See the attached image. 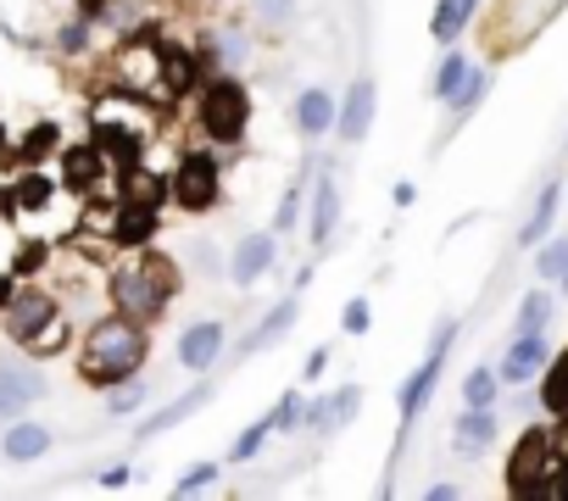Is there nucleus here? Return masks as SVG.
Returning <instances> with one entry per match:
<instances>
[{"mask_svg": "<svg viewBox=\"0 0 568 501\" xmlns=\"http://www.w3.org/2000/svg\"><path fill=\"white\" fill-rule=\"evenodd\" d=\"M145 324H134V318H101L90 335H84V351H79V374L90 379V385H101V390H112V385H123L140 362H145V335H140Z\"/></svg>", "mask_w": 568, "mask_h": 501, "instance_id": "f257e3e1", "label": "nucleus"}, {"mask_svg": "<svg viewBox=\"0 0 568 501\" xmlns=\"http://www.w3.org/2000/svg\"><path fill=\"white\" fill-rule=\"evenodd\" d=\"M7 335L18 340V351L51 357V351L68 346V318H62L51 290H18L12 307H7Z\"/></svg>", "mask_w": 568, "mask_h": 501, "instance_id": "f03ea898", "label": "nucleus"}, {"mask_svg": "<svg viewBox=\"0 0 568 501\" xmlns=\"http://www.w3.org/2000/svg\"><path fill=\"white\" fill-rule=\"evenodd\" d=\"M112 301H118L123 318L151 324V318L173 301V268H168L162 257H134V263H123V268L112 274Z\"/></svg>", "mask_w": 568, "mask_h": 501, "instance_id": "7ed1b4c3", "label": "nucleus"}, {"mask_svg": "<svg viewBox=\"0 0 568 501\" xmlns=\"http://www.w3.org/2000/svg\"><path fill=\"white\" fill-rule=\"evenodd\" d=\"M245 123H251L245 90H240L234 79H212L206 95H201V129H206L217 145H234V140L245 134Z\"/></svg>", "mask_w": 568, "mask_h": 501, "instance_id": "20e7f679", "label": "nucleus"}, {"mask_svg": "<svg viewBox=\"0 0 568 501\" xmlns=\"http://www.w3.org/2000/svg\"><path fill=\"white\" fill-rule=\"evenodd\" d=\"M551 440L540 429H529L513 451V468H507V490L513 495H546V473H551Z\"/></svg>", "mask_w": 568, "mask_h": 501, "instance_id": "39448f33", "label": "nucleus"}, {"mask_svg": "<svg viewBox=\"0 0 568 501\" xmlns=\"http://www.w3.org/2000/svg\"><path fill=\"white\" fill-rule=\"evenodd\" d=\"M173 201H179L184 212H206V206L217 201V162H212L206 151H190V156L179 162V173H173Z\"/></svg>", "mask_w": 568, "mask_h": 501, "instance_id": "423d86ee", "label": "nucleus"}, {"mask_svg": "<svg viewBox=\"0 0 568 501\" xmlns=\"http://www.w3.org/2000/svg\"><path fill=\"white\" fill-rule=\"evenodd\" d=\"M452 335H457V324H440V329H435V346H429V357L418 362V374H413V379H407V390H402V423H413V418L424 412V401H429V390H435V379H440V368H446Z\"/></svg>", "mask_w": 568, "mask_h": 501, "instance_id": "0eeeda50", "label": "nucleus"}, {"mask_svg": "<svg viewBox=\"0 0 568 501\" xmlns=\"http://www.w3.org/2000/svg\"><path fill=\"white\" fill-rule=\"evenodd\" d=\"M374 106H379V84H374V79H357L352 95H346V106L335 112V134H341L346 145H363L368 129H374Z\"/></svg>", "mask_w": 568, "mask_h": 501, "instance_id": "6e6552de", "label": "nucleus"}, {"mask_svg": "<svg viewBox=\"0 0 568 501\" xmlns=\"http://www.w3.org/2000/svg\"><path fill=\"white\" fill-rule=\"evenodd\" d=\"M45 396V379L23 362H0V418H23Z\"/></svg>", "mask_w": 568, "mask_h": 501, "instance_id": "1a4fd4ad", "label": "nucleus"}, {"mask_svg": "<svg viewBox=\"0 0 568 501\" xmlns=\"http://www.w3.org/2000/svg\"><path fill=\"white\" fill-rule=\"evenodd\" d=\"M546 368V335L540 329H518V340L507 346V357H501V379L507 385H524V379H535Z\"/></svg>", "mask_w": 568, "mask_h": 501, "instance_id": "9d476101", "label": "nucleus"}, {"mask_svg": "<svg viewBox=\"0 0 568 501\" xmlns=\"http://www.w3.org/2000/svg\"><path fill=\"white\" fill-rule=\"evenodd\" d=\"M217 351H223V324H212V318H201V324H190V329L179 335V362H184L190 374L212 368Z\"/></svg>", "mask_w": 568, "mask_h": 501, "instance_id": "9b49d317", "label": "nucleus"}, {"mask_svg": "<svg viewBox=\"0 0 568 501\" xmlns=\"http://www.w3.org/2000/svg\"><path fill=\"white\" fill-rule=\"evenodd\" d=\"M267 268H273V234H245V239L234 245L229 279H234V285H256Z\"/></svg>", "mask_w": 568, "mask_h": 501, "instance_id": "f8f14e48", "label": "nucleus"}, {"mask_svg": "<svg viewBox=\"0 0 568 501\" xmlns=\"http://www.w3.org/2000/svg\"><path fill=\"white\" fill-rule=\"evenodd\" d=\"M118 73H123V84H134V90H168V79H162V51H156V45L123 51V57H118Z\"/></svg>", "mask_w": 568, "mask_h": 501, "instance_id": "ddd939ff", "label": "nucleus"}, {"mask_svg": "<svg viewBox=\"0 0 568 501\" xmlns=\"http://www.w3.org/2000/svg\"><path fill=\"white\" fill-rule=\"evenodd\" d=\"M363 407V390L357 385H346L341 396H329V401H313V407H302V418L318 429V434H335L341 423H352V412Z\"/></svg>", "mask_w": 568, "mask_h": 501, "instance_id": "4468645a", "label": "nucleus"}, {"mask_svg": "<svg viewBox=\"0 0 568 501\" xmlns=\"http://www.w3.org/2000/svg\"><path fill=\"white\" fill-rule=\"evenodd\" d=\"M296 129H302L307 140L329 134V129H335V95H329V90H318V84H313V90H302V95H296Z\"/></svg>", "mask_w": 568, "mask_h": 501, "instance_id": "2eb2a0df", "label": "nucleus"}, {"mask_svg": "<svg viewBox=\"0 0 568 501\" xmlns=\"http://www.w3.org/2000/svg\"><path fill=\"white\" fill-rule=\"evenodd\" d=\"M0 451H7L12 462H34V457L51 451V429L45 423H12L7 440H0Z\"/></svg>", "mask_w": 568, "mask_h": 501, "instance_id": "dca6fc26", "label": "nucleus"}, {"mask_svg": "<svg viewBox=\"0 0 568 501\" xmlns=\"http://www.w3.org/2000/svg\"><path fill=\"white\" fill-rule=\"evenodd\" d=\"M335 223H341V190H335V178L324 173L318 190H313V245H324V239L335 234Z\"/></svg>", "mask_w": 568, "mask_h": 501, "instance_id": "f3484780", "label": "nucleus"}, {"mask_svg": "<svg viewBox=\"0 0 568 501\" xmlns=\"http://www.w3.org/2000/svg\"><path fill=\"white\" fill-rule=\"evenodd\" d=\"M156 228V206L151 201H123L118 212V245H145Z\"/></svg>", "mask_w": 568, "mask_h": 501, "instance_id": "a211bd4d", "label": "nucleus"}, {"mask_svg": "<svg viewBox=\"0 0 568 501\" xmlns=\"http://www.w3.org/2000/svg\"><path fill=\"white\" fill-rule=\"evenodd\" d=\"M496 440V418H490V407H468L463 418H457V446L463 451H485Z\"/></svg>", "mask_w": 568, "mask_h": 501, "instance_id": "6ab92c4d", "label": "nucleus"}, {"mask_svg": "<svg viewBox=\"0 0 568 501\" xmlns=\"http://www.w3.org/2000/svg\"><path fill=\"white\" fill-rule=\"evenodd\" d=\"M296 313H302V301H296V296H284V301L262 318V329L251 335V346H273V340H284V329L296 324ZM251 346H245V351H251Z\"/></svg>", "mask_w": 568, "mask_h": 501, "instance_id": "aec40b11", "label": "nucleus"}, {"mask_svg": "<svg viewBox=\"0 0 568 501\" xmlns=\"http://www.w3.org/2000/svg\"><path fill=\"white\" fill-rule=\"evenodd\" d=\"M201 401H206V385H201V390H190L184 401H173V407H162V412H156L151 423H140V429H134V440H151V434H162V429H173V423H179V418H190V412H195Z\"/></svg>", "mask_w": 568, "mask_h": 501, "instance_id": "412c9836", "label": "nucleus"}, {"mask_svg": "<svg viewBox=\"0 0 568 501\" xmlns=\"http://www.w3.org/2000/svg\"><path fill=\"white\" fill-rule=\"evenodd\" d=\"M463 23H468V0H435V18H429V34L446 45V40H457L463 34Z\"/></svg>", "mask_w": 568, "mask_h": 501, "instance_id": "4be33fe9", "label": "nucleus"}, {"mask_svg": "<svg viewBox=\"0 0 568 501\" xmlns=\"http://www.w3.org/2000/svg\"><path fill=\"white\" fill-rule=\"evenodd\" d=\"M540 401H546V412H568V351L546 368V385H540Z\"/></svg>", "mask_w": 568, "mask_h": 501, "instance_id": "5701e85b", "label": "nucleus"}, {"mask_svg": "<svg viewBox=\"0 0 568 501\" xmlns=\"http://www.w3.org/2000/svg\"><path fill=\"white\" fill-rule=\"evenodd\" d=\"M551 212H557V184H546V190H540V201H535V212H529V223H524L518 245H535V239L551 228Z\"/></svg>", "mask_w": 568, "mask_h": 501, "instance_id": "b1692460", "label": "nucleus"}, {"mask_svg": "<svg viewBox=\"0 0 568 501\" xmlns=\"http://www.w3.org/2000/svg\"><path fill=\"white\" fill-rule=\"evenodd\" d=\"M468 73H474V68H468V57H446V62H440V73H435V95H440V101H457V90L468 84Z\"/></svg>", "mask_w": 568, "mask_h": 501, "instance_id": "393cba45", "label": "nucleus"}, {"mask_svg": "<svg viewBox=\"0 0 568 501\" xmlns=\"http://www.w3.org/2000/svg\"><path fill=\"white\" fill-rule=\"evenodd\" d=\"M51 151H57V123H34V129H29V140L18 145V156H23L29 167H40Z\"/></svg>", "mask_w": 568, "mask_h": 501, "instance_id": "a878e982", "label": "nucleus"}, {"mask_svg": "<svg viewBox=\"0 0 568 501\" xmlns=\"http://www.w3.org/2000/svg\"><path fill=\"white\" fill-rule=\"evenodd\" d=\"M95 178H101V151H68V184L90 190Z\"/></svg>", "mask_w": 568, "mask_h": 501, "instance_id": "bb28decb", "label": "nucleus"}, {"mask_svg": "<svg viewBox=\"0 0 568 501\" xmlns=\"http://www.w3.org/2000/svg\"><path fill=\"white\" fill-rule=\"evenodd\" d=\"M463 401H468V407H490V401H496V374H490V368H474V374L463 379Z\"/></svg>", "mask_w": 568, "mask_h": 501, "instance_id": "cd10ccee", "label": "nucleus"}, {"mask_svg": "<svg viewBox=\"0 0 568 501\" xmlns=\"http://www.w3.org/2000/svg\"><path fill=\"white\" fill-rule=\"evenodd\" d=\"M12 195H18V206H29V212H40V206H51V178H40V173H29V178H23V184L12 190Z\"/></svg>", "mask_w": 568, "mask_h": 501, "instance_id": "c85d7f7f", "label": "nucleus"}, {"mask_svg": "<svg viewBox=\"0 0 568 501\" xmlns=\"http://www.w3.org/2000/svg\"><path fill=\"white\" fill-rule=\"evenodd\" d=\"M546 318H551V296H546V290L524 296V307H518V329H546Z\"/></svg>", "mask_w": 568, "mask_h": 501, "instance_id": "c756f323", "label": "nucleus"}, {"mask_svg": "<svg viewBox=\"0 0 568 501\" xmlns=\"http://www.w3.org/2000/svg\"><path fill=\"white\" fill-rule=\"evenodd\" d=\"M217 473H223L217 462H195V468H190V473H184V479L173 484V495H195V490H206V484H217Z\"/></svg>", "mask_w": 568, "mask_h": 501, "instance_id": "7c9ffc66", "label": "nucleus"}, {"mask_svg": "<svg viewBox=\"0 0 568 501\" xmlns=\"http://www.w3.org/2000/svg\"><path fill=\"white\" fill-rule=\"evenodd\" d=\"M296 217H302V184H291V190H284V201H278V212H273V234L296 228Z\"/></svg>", "mask_w": 568, "mask_h": 501, "instance_id": "2f4dec72", "label": "nucleus"}, {"mask_svg": "<svg viewBox=\"0 0 568 501\" xmlns=\"http://www.w3.org/2000/svg\"><path fill=\"white\" fill-rule=\"evenodd\" d=\"M368 324H374V307L357 296V301H346V313H341V329L346 335H368Z\"/></svg>", "mask_w": 568, "mask_h": 501, "instance_id": "473e14b6", "label": "nucleus"}, {"mask_svg": "<svg viewBox=\"0 0 568 501\" xmlns=\"http://www.w3.org/2000/svg\"><path fill=\"white\" fill-rule=\"evenodd\" d=\"M262 440H267V418H256V423H251V429H245V434L234 440V462H251Z\"/></svg>", "mask_w": 568, "mask_h": 501, "instance_id": "72a5a7b5", "label": "nucleus"}, {"mask_svg": "<svg viewBox=\"0 0 568 501\" xmlns=\"http://www.w3.org/2000/svg\"><path fill=\"white\" fill-rule=\"evenodd\" d=\"M296 418H302V396H284V401L267 412V429H296Z\"/></svg>", "mask_w": 568, "mask_h": 501, "instance_id": "f704fd0d", "label": "nucleus"}, {"mask_svg": "<svg viewBox=\"0 0 568 501\" xmlns=\"http://www.w3.org/2000/svg\"><path fill=\"white\" fill-rule=\"evenodd\" d=\"M479 95H485V73H468V84L457 90V101H452V106H457V112H474V106H479Z\"/></svg>", "mask_w": 568, "mask_h": 501, "instance_id": "c9c22d12", "label": "nucleus"}, {"mask_svg": "<svg viewBox=\"0 0 568 501\" xmlns=\"http://www.w3.org/2000/svg\"><path fill=\"white\" fill-rule=\"evenodd\" d=\"M256 7H262V18H267V23H278V29L296 18V0H256Z\"/></svg>", "mask_w": 568, "mask_h": 501, "instance_id": "e433bc0d", "label": "nucleus"}, {"mask_svg": "<svg viewBox=\"0 0 568 501\" xmlns=\"http://www.w3.org/2000/svg\"><path fill=\"white\" fill-rule=\"evenodd\" d=\"M84 40H90V34H84V23H73V29L62 34V51H84Z\"/></svg>", "mask_w": 568, "mask_h": 501, "instance_id": "4c0bfd02", "label": "nucleus"}, {"mask_svg": "<svg viewBox=\"0 0 568 501\" xmlns=\"http://www.w3.org/2000/svg\"><path fill=\"white\" fill-rule=\"evenodd\" d=\"M134 401H140V390H118V385H112V412H129Z\"/></svg>", "mask_w": 568, "mask_h": 501, "instance_id": "58836bf2", "label": "nucleus"}, {"mask_svg": "<svg viewBox=\"0 0 568 501\" xmlns=\"http://www.w3.org/2000/svg\"><path fill=\"white\" fill-rule=\"evenodd\" d=\"M101 484H106V490H123V484H129V468H106Z\"/></svg>", "mask_w": 568, "mask_h": 501, "instance_id": "ea45409f", "label": "nucleus"}, {"mask_svg": "<svg viewBox=\"0 0 568 501\" xmlns=\"http://www.w3.org/2000/svg\"><path fill=\"white\" fill-rule=\"evenodd\" d=\"M324 368H329V351H313V357H307V379H318Z\"/></svg>", "mask_w": 568, "mask_h": 501, "instance_id": "a19ab883", "label": "nucleus"}, {"mask_svg": "<svg viewBox=\"0 0 568 501\" xmlns=\"http://www.w3.org/2000/svg\"><path fill=\"white\" fill-rule=\"evenodd\" d=\"M0 151H7V134H0Z\"/></svg>", "mask_w": 568, "mask_h": 501, "instance_id": "79ce46f5", "label": "nucleus"}, {"mask_svg": "<svg viewBox=\"0 0 568 501\" xmlns=\"http://www.w3.org/2000/svg\"><path fill=\"white\" fill-rule=\"evenodd\" d=\"M474 7H479V0H468V12H474Z\"/></svg>", "mask_w": 568, "mask_h": 501, "instance_id": "37998d69", "label": "nucleus"}]
</instances>
